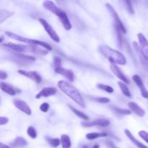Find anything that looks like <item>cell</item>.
Here are the masks:
<instances>
[{"label": "cell", "instance_id": "cell-1", "mask_svg": "<svg viewBox=\"0 0 148 148\" xmlns=\"http://www.w3.org/2000/svg\"><path fill=\"white\" fill-rule=\"evenodd\" d=\"M57 86L65 95L69 97L72 101H75L79 106L82 107V108H85V104L82 95L73 85H71L66 81L60 80L57 83Z\"/></svg>", "mask_w": 148, "mask_h": 148}, {"label": "cell", "instance_id": "cell-2", "mask_svg": "<svg viewBox=\"0 0 148 148\" xmlns=\"http://www.w3.org/2000/svg\"><path fill=\"white\" fill-rule=\"evenodd\" d=\"M100 51L102 54L111 62L112 64L125 65L127 64V59L125 56L121 52L111 49L108 46H101Z\"/></svg>", "mask_w": 148, "mask_h": 148}, {"label": "cell", "instance_id": "cell-3", "mask_svg": "<svg viewBox=\"0 0 148 148\" xmlns=\"http://www.w3.org/2000/svg\"><path fill=\"white\" fill-rule=\"evenodd\" d=\"M5 35H7L8 37L14 39L16 40H18V41L23 42V43H28V44L32 45V46H39L40 47L44 48L45 49H46L47 51H51L52 47L49 44V43H46L44 41H42V40H36V39H31V38H27L22 37V36H19V35L15 34V33H13L12 32L7 31L5 32Z\"/></svg>", "mask_w": 148, "mask_h": 148}, {"label": "cell", "instance_id": "cell-4", "mask_svg": "<svg viewBox=\"0 0 148 148\" xmlns=\"http://www.w3.org/2000/svg\"><path fill=\"white\" fill-rule=\"evenodd\" d=\"M137 38L139 40V45L137 42H134L133 45L135 50L141 55L143 59L148 62V41L143 33H138Z\"/></svg>", "mask_w": 148, "mask_h": 148}, {"label": "cell", "instance_id": "cell-5", "mask_svg": "<svg viewBox=\"0 0 148 148\" xmlns=\"http://www.w3.org/2000/svg\"><path fill=\"white\" fill-rule=\"evenodd\" d=\"M106 8L107 10H108V12L110 13V14H111V17H112L113 20H114V27H115L116 31H119L121 32L122 34H126V33H127V29L124 27V24H123V23L121 22L119 16L117 14V12H116V10H114V7H113L111 4H108V3H106Z\"/></svg>", "mask_w": 148, "mask_h": 148}, {"label": "cell", "instance_id": "cell-6", "mask_svg": "<svg viewBox=\"0 0 148 148\" xmlns=\"http://www.w3.org/2000/svg\"><path fill=\"white\" fill-rule=\"evenodd\" d=\"M39 22H40V24L43 25V28L46 30V33L49 34V36H50L51 38L54 42L59 43V42H60V38H59V36H58V34L56 33V32L54 30V29L53 28V27H52V26L43 18H39Z\"/></svg>", "mask_w": 148, "mask_h": 148}, {"label": "cell", "instance_id": "cell-7", "mask_svg": "<svg viewBox=\"0 0 148 148\" xmlns=\"http://www.w3.org/2000/svg\"><path fill=\"white\" fill-rule=\"evenodd\" d=\"M110 122L108 120L104 119H98L93 120L90 121H82L81 125L84 127H106L109 126Z\"/></svg>", "mask_w": 148, "mask_h": 148}, {"label": "cell", "instance_id": "cell-8", "mask_svg": "<svg viewBox=\"0 0 148 148\" xmlns=\"http://www.w3.org/2000/svg\"><path fill=\"white\" fill-rule=\"evenodd\" d=\"M43 7L45 9H46L47 10L50 11L51 12H52L53 14H56V16L59 17L62 13L64 11L60 9L59 7H58L56 4H54V2H53L52 1H45L43 3Z\"/></svg>", "mask_w": 148, "mask_h": 148}, {"label": "cell", "instance_id": "cell-9", "mask_svg": "<svg viewBox=\"0 0 148 148\" xmlns=\"http://www.w3.org/2000/svg\"><path fill=\"white\" fill-rule=\"evenodd\" d=\"M18 73L20 74L21 75L26 77L30 78V79H32V80L34 81L35 82H36L38 84L40 83V82L42 80V78L40 77V75L38 72H34V71H26L20 69L18 71Z\"/></svg>", "mask_w": 148, "mask_h": 148}, {"label": "cell", "instance_id": "cell-10", "mask_svg": "<svg viewBox=\"0 0 148 148\" xmlns=\"http://www.w3.org/2000/svg\"><path fill=\"white\" fill-rule=\"evenodd\" d=\"M13 103H14V106L17 108H18L22 112L25 113V114L28 116L31 115V108H30V106L27 105V103L26 102L21 101V100L14 99L13 101Z\"/></svg>", "mask_w": 148, "mask_h": 148}, {"label": "cell", "instance_id": "cell-11", "mask_svg": "<svg viewBox=\"0 0 148 148\" xmlns=\"http://www.w3.org/2000/svg\"><path fill=\"white\" fill-rule=\"evenodd\" d=\"M57 92V89L53 87H47L44 88L36 95V99H39L40 98H46V97L56 95Z\"/></svg>", "mask_w": 148, "mask_h": 148}, {"label": "cell", "instance_id": "cell-12", "mask_svg": "<svg viewBox=\"0 0 148 148\" xmlns=\"http://www.w3.org/2000/svg\"><path fill=\"white\" fill-rule=\"evenodd\" d=\"M132 79L134 82H135L136 85L138 86L139 89L141 91V95L144 98H146V99H148V90L145 88V87L144 83H143V80L140 78V77L137 75H134V76L132 77Z\"/></svg>", "mask_w": 148, "mask_h": 148}, {"label": "cell", "instance_id": "cell-13", "mask_svg": "<svg viewBox=\"0 0 148 148\" xmlns=\"http://www.w3.org/2000/svg\"><path fill=\"white\" fill-rule=\"evenodd\" d=\"M55 72L57 74L62 75V76H64L65 78H66L69 82H74V79H75V75H74V72H72V70H70V69H65V68L63 67H59L55 68Z\"/></svg>", "mask_w": 148, "mask_h": 148}, {"label": "cell", "instance_id": "cell-14", "mask_svg": "<svg viewBox=\"0 0 148 148\" xmlns=\"http://www.w3.org/2000/svg\"><path fill=\"white\" fill-rule=\"evenodd\" d=\"M110 69H111V72H112L113 73H114V75L119 78V79H121V80L123 81V82H126L127 84L130 83L129 79H127V77L124 75V73L121 72V69L119 68L118 66H116V64H111V66H110Z\"/></svg>", "mask_w": 148, "mask_h": 148}, {"label": "cell", "instance_id": "cell-15", "mask_svg": "<svg viewBox=\"0 0 148 148\" xmlns=\"http://www.w3.org/2000/svg\"><path fill=\"white\" fill-rule=\"evenodd\" d=\"M129 108H130V111H132L133 113L138 116L139 117H143L145 115V111L143 108H142L138 104L134 102H130L128 103Z\"/></svg>", "mask_w": 148, "mask_h": 148}, {"label": "cell", "instance_id": "cell-16", "mask_svg": "<svg viewBox=\"0 0 148 148\" xmlns=\"http://www.w3.org/2000/svg\"><path fill=\"white\" fill-rule=\"evenodd\" d=\"M0 88L4 92L7 93L8 95H12V96H14V95H15L17 93V89H15L12 85L6 83V82H0Z\"/></svg>", "mask_w": 148, "mask_h": 148}, {"label": "cell", "instance_id": "cell-17", "mask_svg": "<svg viewBox=\"0 0 148 148\" xmlns=\"http://www.w3.org/2000/svg\"><path fill=\"white\" fill-rule=\"evenodd\" d=\"M124 133H125L126 135L127 136V137H128V138L130 139V140H131V141L132 142V143L138 148H148L147 146L143 144L142 143H140V141H138V140L133 136V134H132L131 132H130V130H124Z\"/></svg>", "mask_w": 148, "mask_h": 148}, {"label": "cell", "instance_id": "cell-18", "mask_svg": "<svg viewBox=\"0 0 148 148\" xmlns=\"http://www.w3.org/2000/svg\"><path fill=\"white\" fill-rule=\"evenodd\" d=\"M59 20H60L61 23L63 25L64 27L65 30H69L72 28V25H71L70 21H69V18H68L67 14H66L65 12H64L59 17Z\"/></svg>", "mask_w": 148, "mask_h": 148}, {"label": "cell", "instance_id": "cell-19", "mask_svg": "<svg viewBox=\"0 0 148 148\" xmlns=\"http://www.w3.org/2000/svg\"><path fill=\"white\" fill-rule=\"evenodd\" d=\"M27 145V142L25 139L21 137H17L12 143H11V146L14 148L17 147H23Z\"/></svg>", "mask_w": 148, "mask_h": 148}, {"label": "cell", "instance_id": "cell-20", "mask_svg": "<svg viewBox=\"0 0 148 148\" xmlns=\"http://www.w3.org/2000/svg\"><path fill=\"white\" fill-rule=\"evenodd\" d=\"M61 145L62 148H71L72 143H71L70 137L66 134H62L61 136Z\"/></svg>", "mask_w": 148, "mask_h": 148}, {"label": "cell", "instance_id": "cell-21", "mask_svg": "<svg viewBox=\"0 0 148 148\" xmlns=\"http://www.w3.org/2000/svg\"><path fill=\"white\" fill-rule=\"evenodd\" d=\"M13 14H14L13 12H10L6 10H0V24L7 20L9 17L12 16Z\"/></svg>", "mask_w": 148, "mask_h": 148}, {"label": "cell", "instance_id": "cell-22", "mask_svg": "<svg viewBox=\"0 0 148 148\" xmlns=\"http://www.w3.org/2000/svg\"><path fill=\"white\" fill-rule=\"evenodd\" d=\"M108 134L105 132L103 133H99V132H91L88 133L86 134V138L89 140H93L95 139L101 138V137H107Z\"/></svg>", "mask_w": 148, "mask_h": 148}, {"label": "cell", "instance_id": "cell-23", "mask_svg": "<svg viewBox=\"0 0 148 148\" xmlns=\"http://www.w3.org/2000/svg\"><path fill=\"white\" fill-rule=\"evenodd\" d=\"M118 85L119 86L120 89H121V92H123V94H124L125 96L128 97V98H131L132 94L131 92H130V89H129L128 87H127V85H126L125 83H124L123 82H119Z\"/></svg>", "mask_w": 148, "mask_h": 148}, {"label": "cell", "instance_id": "cell-24", "mask_svg": "<svg viewBox=\"0 0 148 148\" xmlns=\"http://www.w3.org/2000/svg\"><path fill=\"white\" fill-rule=\"evenodd\" d=\"M110 108H111L114 112L116 113L117 114H119V115H130V114H132V111H130V110L118 108V107L114 106H111Z\"/></svg>", "mask_w": 148, "mask_h": 148}, {"label": "cell", "instance_id": "cell-25", "mask_svg": "<svg viewBox=\"0 0 148 148\" xmlns=\"http://www.w3.org/2000/svg\"><path fill=\"white\" fill-rule=\"evenodd\" d=\"M69 108H71V110L72 111V112H74V114H75V115L79 117V118L85 120V121H88V120L89 119V117H88L85 114L82 113V111L76 109V108H74V107L72 106H69Z\"/></svg>", "mask_w": 148, "mask_h": 148}, {"label": "cell", "instance_id": "cell-26", "mask_svg": "<svg viewBox=\"0 0 148 148\" xmlns=\"http://www.w3.org/2000/svg\"><path fill=\"white\" fill-rule=\"evenodd\" d=\"M97 88L99 89L103 90L106 91V92H108V93H113L114 92V88L112 87L109 86V85H105V84L99 83L97 85Z\"/></svg>", "mask_w": 148, "mask_h": 148}, {"label": "cell", "instance_id": "cell-27", "mask_svg": "<svg viewBox=\"0 0 148 148\" xmlns=\"http://www.w3.org/2000/svg\"><path fill=\"white\" fill-rule=\"evenodd\" d=\"M46 140L49 142L50 145H51L53 147H57L61 145V141L58 138H49L46 137Z\"/></svg>", "mask_w": 148, "mask_h": 148}, {"label": "cell", "instance_id": "cell-28", "mask_svg": "<svg viewBox=\"0 0 148 148\" xmlns=\"http://www.w3.org/2000/svg\"><path fill=\"white\" fill-rule=\"evenodd\" d=\"M27 135L32 139H35L37 137V132L35 130L34 127H29L28 128H27Z\"/></svg>", "mask_w": 148, "mask_h": 148}, {"label": "cell", "instance_id": "cell-29", "mask_svg": "<svg viewBox=\"0 0 148 148\" xmlns=\"http://www.w3.org/2000/svg\"><path fill=\"white\" fill-rule=\"evenodd\" d=\"M126 3V6H127V9L128 10V12L131 14H134V10L132 7V2L129 0H127L125 1Z\"/></svg>", "mask_w": 148, "mask_h": 148}, {"label": "cell", "instance_id": "cell-30", "mask_svg": "<svg viewBox=\"0 0 148 148\" xmlns=\"http://www.w3.org/2000/svg\"><path fill=\"white\" fill-rule=\"evenodd\" d=\"M53 64H54L55 68L62 67V59L59 56H55L53 59Z\"/></svg>", "mask_w": 148, "mask_h": 148}, {"label": "cell", "instance_id": "cell-31", "mask_svg": "<svg viewBox=\"0 0 148 148\" xmlns=\"http://www.w3.org/2000/svg\"><path fill=\"white\" fill-rule=\"evenodd\" d=\"M139 136L148 144V133L147 132L143 131H143L139 132Z\"/></svg>", "mask_w": 148, "mask_h": 148}, {"label": "cell", "instance_id": "cell-32", "mask_svg": "<svg viewBox=\"0 0 148 148\" xmlns=\"http://www.w3.org/2000/svg\"><path fill=\"white\" fill-rule=\"evenodd\" d=\"M95 101L97 102L100 103H108L110 102V100L108 98H105V97H100V98H95Z\"/></svg>", "mask_w": 148, "mask_h": 148}, {"label": "cell", "instance_id": "cell-33", "mask_svg": "<svg viewBox=\"0 0 148 148\" xmlns=\"http://www.w3.org/2000/svg\"><path fill=\"white\" fill-rule=\"evenodd\" d=\"M49 109V104L48 103H43L40 105V110L42 112L46 113Z\"/></svg>", "mask_w": 148, "mask_h": 148}, {"label": "cell", "instance_id": "cell-34", "mask_svg": "<svg viewBox=\"0 0 148 148\" xmlns=\"http://www.w3.org/2000/svg\"><path fill=\"white\" fill-rule=\"evenodd\" d=\"M7 77H8V75H7V72L0 70V79H1V80H4V79H7Z\"/></svg>", "mask_w": 148, "mask_h": 148}, {"label": "cell", "instance_id": "cell-35", "mask_svg": "<svg viewBox=\"0 0 148 148\" xmlns=\"http://www.w3.org/2000/svg\"><path fill=\"white\" fill-rule=\"evenodd\" d=\"M8 121V118H7V117L0 116V125H4V124H7Z\"/></svg>", "mask_w": 148, "mask_h": 148}, {"label": "cell", "instance_id": "cell-36", "mask_svg": "<svg viewBox=\"0 0 148 148\" xmlns=\"http://www.w3.org/2000/svg\"><path fill=\"white\" fill-rule=\"evenodd\" d=\"M106 146L108 147V148H118L114 145V143H113L112 142L109 141V140L106 141Z\"/></svg>", "mask_w": 148, "mask_h": 148}, {"label": "cell", "instance_id": "cell-37", "mask_svg": "<svg viewBox=\"0 0 148 148\" xmlns=\"http://www.w3.org/2000/svg\"><path fill=\"white\" fill-rule=\"evenodd\" d=\"M0 148H11L10 146L7 145H4L3 143H0Z\"/></svg>", "mask_w": 148, "mask_h": 148}, {"label": "cell", "instance_id": "cell-38", "mask_svg": "<svg viewBox=\"0 0 148 148\" xmlns=\"http://www.w3.org/2000/svg\"><path fill=\"white\" fill-rule=\"evenodd\" d=\"M4 36H0V43H1V42L3 41V40H4Z\"/></svg>", "mask_w": 148, "mask_h": 148}, {"label": "cell", "instance_id": "cell-39", "mask_svg": "<svg viewBox=\"0 0 148 148\" xmlns=\"http://www.w3.org/2000/svg\"><path fill=\"white\" fill-rule=\"evenodd\" d=\"M92 148H99V145H95L92 147Z\"/></svg>", "mask_w": 148, "mask_h": 148}, {"label": "cell", "instance_id": "cell-40", "mask_svg": "<svg viewBox=\"0 0 148 148\" xmlns=\"http://www.w3.org/2000/svg\"><path fill=\"white\" fill-rule=\"evenodd\" d=\"M147 4H148V2H147Z\"/></svg>", "mask_w": 148, "mask_h": 148}]
</instances>
